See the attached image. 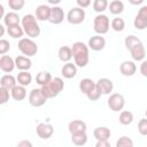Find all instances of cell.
<instances>
[{"instance_id":"obj_4","label":"cell","mask_w":147,"mask_h":147,"mask_svg":"<svg viewBox=\"0 0 147 147\" xmlns=\"http://www.w3.org/2000/svg\"><path fill=\"white\" fill-rule=\"evenodd\" d=\"M17 47H18L20 52L23 55H25L26 57H31V56L36 55L38 52V46L31 38H22L18 41Z\"/></svg>"},{"instance_id":"obj_15","label":"cell","mask_w":147,"mask_h":147,"mask_svg":"<svg viewBox=\"0 0 147 147\" xmlns=\"http://www.w3.org/2000/svg\"><path fill=\"white\" fill-rule=\"evenodd\" d=\"M119 71L123 76H126V77H130V76H133L137 71V65L133 61H123L119 65Z\"/></svg>"},{"instance_id":"obj_44","label":"cell","mask_w":147,"mask_h":147,"mask_svg":"<svg viewBox=\"0 0 147 147\" xmlns=\"http://www.w3.org/2000/svg\"><path fill=\"white\" fill-rule=\"evenodd\" d=\"M138 15H140V16H142V17H145L147 20V6L140 7L139 10H138Z\"/></svg>"},{"instance_id":"obj_5","label":"cell","mask_w":147,"mask_h":147,"mask_svg":"<svg viewBox=\"0 0 147 147\" xmlns=\"http://www.w3.org/2000/svg\"><path fill=\"white\" fill-rule=\"evenodd\" d=\"M109 26H110V21H109V17L105 14H98L95 17H94V21H93V29L94 31L102 36L105 33H107L109 31Z\"/></svg>"},{"instance_id":"obj_9","label":"cell","mask_w":147,"mask_h":147,"mask_svg":"<svg viewBox=\"0 0 147 147\" xmlns=\"http://www.w3.org/2000/svg\"><path fill=\"white\" fill-rule=\"evenodd\" d=\"M36 132L37 134L41 138V139H49L53 133H54V127L52 124L48 123H39L36 127Z\"/></svg>"},{"instance_id":"obj_34","label":"cell","mask_w":147,"mask_h":147,"mask_svg":"<svg viewBox=\"0 0 147 147\" xmlns=\"http://www.w3.org/2000/svg\"><path fill=\"white\" fill-rule=\"evenodd\" d=\"M140 42H141V40H140L138 37L133 36V34L127 36V37L125 38V40H124V44H125L126 49H131L133 46H136L137 44H140Z\"/></svg>"},{"instance_id":"obj_21","label":"cell","mask_w":147,"mask_h":147,"mask_svg":"<svg viewBox=\"0 0 147 147\" xmlns=\"http://www.w3.org/2000/svg\"><path fill=\"white\" fill-rule=\"evenodd\" d=\"M15 65H16V68H18L21 71H28V70L31 68L32 62H31L30 57L18 55V56L15 59Z\"/></svg>"},{"instance_id":"obj_18","label":"cell","mask_w":147,"mask_h":147,"mask_svg":"<svg viewBox=\"0 0 147 147\" xmlns=\"http://www.w3.org/2000/svg\"><path fill=\"white\" fill-rule=\"evenodd\" d=\"M93 136L98 141H106L110 138V130L107 126H98L94 129Z\"/></svg>"},{"instance_id":"obj_25","label":"cell","mask_w":147,"mask_h":147,"mask_svg":"<svg viewBox=\"0 0 147 147\" xmlns=\"http://www.w3.org/2000/svg\"><path fill=\"white\" fill-rule=\"evenodd\" d=\"M7 32H8V34H9L11 38H14V39H20V40L22 39L23 34L25 33L24 30H23V28H22L20 24L8 26V28H7Z\"/></svg>"},{"instance_id":"obj_30","label":"cell","mask_w":147,"mask_h":147,"mask_svg":"<svg viewBox=\"0 0 147 147\" xmlns=\"http://www.w3.org/2000/svg\"><path fill=\"white\" fill-rule=\"evenodd\" d=\"M108 8H109L111 14L118 15V14L123 13V10H124V3L122 1H119V0H114V1H111L109 3Z\"/></svg>"},{"instance_id":"obj_29","label":"cell","mask_w":147,"mask_h":147,"mask_svg":"<svg viewBox=\"0 0 147 147\" xmlns=\"http://www.w3.org/2000/svg\"><path fill=\"white\" fill-rule=\"evenodd\" d=\"M71 141L76 146H84L87 142V134H86V132L71 134Z\"/></svg>"},{"instance_id":"obj_38","label":"cell","mask_w":147,"mask_h":147,"mask_svg":"<svg viewBox=\"0 0 147 147\" xmlns=\"http://www.w3.org/2000/svg\"><path fill=\"white\" fill-rule=\"evenodd\" d=\"M138 131L141 136H147V118H141L138 123Z\"/></svg>"},{"instance_id":"obj_11","label":"cell","mask_w":147,"mask_h":147,"mask_svg":"<svg viewBox=\"0 0 147 147\" xmlns=\"http://www.w3.org/2000/svg\"><path fill=\"white\" fill-rule=\"evenodd\" d=\"M96 88L101 94H110L114 90V83L109 78H100L96 82Z\"/></svg>"},{"instance_id":"obj_27","label":"cell","mask_w":147,"mask_h":147,"mask_svg":"<svg viewBox=\"0 0 147 147\" xmlns=\"http://www.w3.org/2000/svg\"><path fill=\"white\" fill-rule=\"evenodd\" d=\"M16 80L18 83V85L22 86H28L31 84L32 82V76L29 71H20L16 76Z\"/></svg>"},{"instance_id":"obj_42","label":"cell","mask_w":147,"mask_h":147,"mask_svg":"<svg viewBox=\"0 0 147 147\" xmlns=\"http://www.w3.org/2000/svg\"><path fill=\"white\" fill-rule=\"evenodd\" d=\"M140 74L147 78V60H144L140 64Z\"/></svg>"},{"instance_id":"obj_13","label":"cell","mask_w":147,"mask_h":147,"mask_svg":"<svg viewBox=\"0 0 147 147\" xmlns=\"http://www.w3.org/2000/svg\"><path fill=\"white\" fill-rule=\"evenodd\" d=\"M86 123L82 119H74L71 121L69 124H68V130L71 134L74 133H83V132H86Z\"/></svg>"},{"instance_id":"obj_16","label":"cell","mask_w":147,"mask_h":147,"mask_svg":"<svg viewBox=\"0 0 147 147\" xmlns=\"http://www.w3.org/2000/svg\"><path fill=\"white\" fill-rule=\"evenodd\" d=\"M63 20H64V11H63V9L61 7H59V6L52 7L49 22L52 24H60V23L63 22Z\"/></svg>"},{"instance_id":"obj_17","label":"cell","mask_w":147,"mask_h":147,"mask_svg":"<svg viewBox=\"0 0 147 147\" xmlns=\"http://www.w3.org/2000/svg\"><path fill=\"white\" fill-rule=\"evenodd\" d=\"M15 67V60H13L9 55H2L0 57V69L3 72H11Z\"/></svg>"},{"instance_id":"obj_39","label":"cell","mask_w":147,"mask_h":147,"mask_svg":"<svg viewBox=\"0 0 147 147\" xmlns=\"http://www.w3.org/2000/svg\"><path fill=\"white\" fill-rule=\"evenodd\" d=\"M9 49H10V44H9V41L6 40V39H1V40H0V54H1V56L5 55Z\"/></svg>"},{"instance_id":"obj_20","label":"cell","mask_w":147,"mask_h":147,"mask_svg":"<svg viewBox=\"0 0 147 147\" xmlns=\"http://www.w3.org/2000/svg\"><path fill=\"white\" fill-rule=\"evenodd\" d=\"M61 74L64 78H74L76 75H77V65L71 63V62H68L65 64H63L62 69H61Z\"/></svg>"},{"instance_id":"obj_32","label":"cell","mask_w":147,"mask_h":147,"mask_svg":"<svg viewBox=\"0 0 147 147\" xmlns=\"http://www.w3.org/2000/svg\"><path fill=\"white\" fill-rule=\"evenodd\" d=\"M110 25H111V29H113L114 31H116V32H121V31H123L124 28H125V22H124L123 18H121V17L117 16V17L113 18Z\"/></svg>"},{"instance_id":"obj_35","label":"cell","mask_w":147,"mask_h":147,"mask_svg":"<svg viewBox=\"0 0 147 147\" xmlns=\"http://www.w3.org/2000/svg\"><path fill=\"white\" fill-rule=\"evenodd\" d=\"M133 24H134V28L138 29V30H145L147 28V20L140 15L137 14L134 21H133Z\"/></svg>"},{"instance_id":"obj_12","label":"cell","mask_w":147,"mask_h":147,"mask_svg":"<svg viewBox=\"0 0 147 147\" xmlns=\"http://www.w3.org/2000/svg\"><path fill=\"white\" fill-rule=\"evenodd\" d=\"M129 52L134 61H144V59L146 56V49H145V46L142 42L137 44L131 49H129Z\"/></svg>"},{"instance_id":"obj_46","label":"cell","mask_w":147,"mask_h":147,"mask_svg":"<svg viewBox=\"0 0 147 147\" xmlns=\"http://www.w3.org/2000/svg\"><path fill=\"white\" fill-rule=\"evenodd\" d=\"M95 147H110V144H109L108 140H106V141H96Z\"/></svg>"},{"instance_id":"obj_19","label":"cell","mask_w":147,"mask_h":147,"mask_svg":"<svg viewBox=\"0 0 147 147\" xmlns=\"http://www.w3.org/2000/svg\"><path fill=\"white\" fill-rule=\"evenodd\" d=\"M16 83H17V80L13 75H3L0 78V87H3L8 91H11L17 85Z\"/></svg>"},{"instance_id":"obj_43","label":"cell","mask_w":147,"mask_h":147,"mask_svg":"<svg viewBox=\"0 0 147 147\" xmlns=\"http://www.w3.org/2000/svg\"><path fill=\"white\" fill-rule=\"evenodd\" d=\"M77 5L79 8H86L91 5V0H77Z\"/></svg>"},{"instance_id":"obj_48","label":"cell","mask_w":147,"mask_h":147,"mask_svg":"<svg viewBox=\"0 0 147 147\" xmlns=\"http://www.w3.org/2000/svg\"><path fill=\"white\" fill-rule=\"evenodd\" d=\"M129 2L132 5H140L144 2V0H129Z\"/></svg>"},{"instance_id":"obj_41","label":"cell","mask_w":147,"mask_h":147,"mask_svg":"<svg viewBox=\"0 0 147 147\" xmlns=\"http://www.w3.org/2000/svg\"><path fill=\"white\" fill-rule=\"evenodd\" d=\"M101 95H102V94L100 93V91H99V90L96 88V86H95V88H94L92 92H90L86 96L88 98V100H91V101H95V100H98Z\"/></svg>"},{"instance_id":"obj_10","label":"cell","mask_w":147,"mask_h":147,"mask_svg":"<svg viewBox=\"0 0 147 147\" xmlns=\"http://www.w3.org/2000/svg\"><path fill=\"white\" fill-rule=\"evenodd\" d=\"M87 46L92 51H95V52L101 51L106 46V39L100 34H95V36H93L88 39V45Z\"/></svg>"},{"instance_id":"obj_23","label":"cell","mask_w":147,"mask_h":147,"mask_svg":"<svg viewBox=\"0 0 147 147\" xmlns=\"http://www.w3.org/2000/svg\"><path fill=\"white\" fill-rule=\"evenodd\" d=\"M10 95L14 100L16 101H22L26 98V90L25 86L22 85H16L11 91H10Z\"/></svg>"},{"instance_id":"obj_49","label":"cell","mask_w":147,"mask_h":147,"mask_svg":"<svg viewBox=\"0 0 147 147\" xmlns=\"http://www.w3.org/2000/svg\"><path fill=\"white\" fill-rule=\"evenodd\" d=\"M3 34H5V26L0 24V37H3Z\"/></svg>"},{"instance_id":"obj_24","label":"cell","mask_w":147,"mask_h":147,"mask_svg":"<svg viewBox=\"0 0 147 147\" xmlns=\"http://www.w3.org/2000/svg\"><path fill=\"white\" fill-rule=\"evenodd\" d=\"M22 18H20V16L17 15V13L15 11H9L3 17V24L8 28V26H11V25H16V24H20Z\"/></svg>"},{"instance_id":"obj_1","label":"cell","mask_w":147,"mask_h":147,"mask_svg":"<svg viewBox=\"0 0 147 147\" xmlns=\"http://www.w3.org/2000/svg\"><path fill=\"white\" fill-rule=\"evenodd\" d=\"M71 51H72V57L75 60V64L79 68L86 67L90 61L88 46L85 45L83 41H76L71 46Z\"/></svg>"},{"instance_id":"obj_7","label":"cell","mask_w":147,"mask_h":147,"mask_svg":"<svg viewBox=\"0 0 147 147\" xmlns=\"http://www.w3.org/2000/svg\"><path fill=\"white\" fill-rule=\"evenodd\" d=\"M107 101H108V107L110 108V110L115 113L122 110L125 106V99L121 93H111Z\"/></svg>"},{"instance_id":"obj_14","label":"cell","mask_w":147,"mask_h":147,"mask_svg":"<svg viewBox=\"0 0 147 147\" xmlns=\"http://www.w3.org/2000/svg\"><path fill=\"white\" fill-rule=\"evenodd\" d=\"M52 7L48 5H39L36 8V17L38 21H49Z\"/></svg>"},{"instance_id":"obj_50","label":"cell","mask_w":147,"mask_h":147,"mask_svg":"<svg viewBox=\"0 0 147 147\" xmlns=\"http://www.w3.org/2000/svg\"><path fill=\"white\" fill-rule=\"evenodd\" d=\"M145 115H146V118H147V109H146V111H145Z\"/></svg>"},{"instance_id":"obj_28","label":"cell","mask_w":147,"mask_h":147,"mask_svg":"<svg viewBox=\"0 0 147 147\" xmlns=\"http://www.w3.org/2000/svg\"><path fill=\"white\" fill-rule=\"evenodd\" d=\"M53 79L52 75L48 71H40L39 74H37L36 76V82L40 85V86H45L48 83H51V80Z\"/></svg>"},{"instance_id":"obj_31","label":"cell","mask_w":147,"mask_h":147,"mask_svg":"<svg viewBox=\"0 0 147 147\" xmlns=\"http://www.w3.org/2000/svg\"><path fill=\"white\" fill-rule=\"evenodd\" d=\"M133 122V114L129 110H123L119 114V123L123 125H129Z\"/></svg>"},{"instance_id":"obj_33","label":"cell","mask_w":147,"mask_h":147,"mask_svg":"<svg viewBox=\"0 0 147 147\" xmlns=\"http://www.w3.org/2000/svg\"><path fill=\"white\" fill-rule=\"evenodd\" d=\"M108 6H109V3L107 0H94L93 1V9L99 14L105 11L108 8Z\"/></svg>"},{"instance_id":"obj_2","label":"cell","mask_w":147,"mask_h":147,"mask_svg":"<svg viewBox=\"0 0 147 147\" xmlns=\"http://www.w3.org/2000/svg\"><path fill=\"white\" fill-rule=\"evenodd\" d=\"M37 21L38 20L36 15H32V14H25L21 20L22 28L24 32L28 34V37L30 38H36L40 34V26L38 25Z\"/></svg>"},{"instance_id":"obj_26","label":"cell","mask_w":147,"mask_h":147,"mask_svg":"<svg viewBox=\"0 0 147 147\" xmlns=\"http://www.w3.org/2000/svg\"><path fill=\"white\" fill-rule=\"evenodd\" d=\"M57 55H59V59L62 61V62H69L71 59H72V51H71V47L69 46H62L59 48V52H57Z\"/></svg>"},{"instance_id":"obj_22","label":"cell","mask_w":147,"mask_h":147,"mask_svg":"<svg viewBox=\"0 0 147 147\" xmlns=\"http://www.w3.org/2000/svg\"><path fill=\"white\" fill-rule=\"evenodd\" d=\"M95 86H96V83L93 82L91 78H84L79 82V90H80L82 93H84L86 95L90 92H92L95 88Z\"/></svg>"},{"instance_id":"obj_37","label":"cell","mask_w":147,"mask_h":147,"mask_svg":"<svg viewBox=\"0 0 147 147\" xmlns=\"http://www.w3.org/2000/svg\"><path fill=\"white\" fill-rule=\"evenodd\" d=\"M25 5V1L24 0H9L8 1V6L14 9V10H20L23 8V6Z\"/></svg>"},{"instance_id":"obj_3","label":"cell","mask_w":147,"mask_h":147,"mask_svg":"<svg viewBox=\"0 0 147 147\" xmlns=\"http://www.w3.org/2000/svg\"><path fill=\"white\" fill-rule=\"evenodd\" d=\"M40 88H41V91L44 92V94L46 95L47 99L55 98V96H57V95L62 92V90L64 88V82H63V79L60 78V77H54V78L51 80V83H48V84L45 85V86H41Z\"/></svg>"},{"instance_id":"obj_36","label":"cell","mask_w":147,"mask_h":147,"mask_svg":"<svg viewBox=\"0 0 147 147\" xmlns=\"http://www.w3.org/2000/svg\"><path fill=\"white\" fill-rule=\"evenodd\" d=\"M116 147H133V141L131 138L123 136L116 141Z\"/></svg>"},{"instance_id":"obj_8","label":"cell","mask_w":147,"mask_h":147,"mask_svg":"<svg viewBox=\"0 0 147 147\" xmlns=\"http://www.w3.org/2000/svg\"><path fill=\"white\" fill-rule=\"evenodd\" d=\"M67 20L70 24H80L85 20V10L79 7H74L68 11Z\"/></svg>"},{"instance_id":"obj_40","label":"cell","mask_w":147,"mask_h":147,"mask_svg":"<svg viewBox=\"0 0 147 147\" xmlns=\"http://www.w3.org/2000/svg\"><path fill=\"white\" fill-rule=\"evenodd\" d=\"M9 92L10 91H8L3 87H0V103L1 105H5L9 100Z\"/></svg>"},{"instance_id":"obj_47","label":"cell","mask_w":147,"mask_h":147,"mask_svg":"<svg viewBox=\"0 0 147 147\" xmlns=\"http://www.w3.org/2000/svg\"><path fill=\"white\" fill-rule=\"evenodd\" d=\"M5 8H3V6L0 3V18H2L3 20V17H5Z\"/></svg>"},{"instance_id":"obj_6","label":"cell","mask_w":147,"mask_h":147,"mask_svg":"<svg viewBox=\"0 0 147 147\" xmlns=\"http://www.w3.org/2000/svg\"><path fill=\"white\" fill-rule=\"evenodd\" d=\"M47 98L41 91V88H33L29 94V103L32 107H41L46 103Z\"/></svg>"},{"instance_id":"obj_45","label":"cell","mask_w":147,"mask_h":147,"mask_svg":"<svg viewBox=\"0 0 147 147\" xmlns=\"http://www.w3.org/2000/svg\"><path fill=\"white\" fill-rule=\"evenodd\" d=\"M16 147H33V146H32L31 141H29V140H22V141H20L17 144Z\"/></svg>"}]
</instances>
